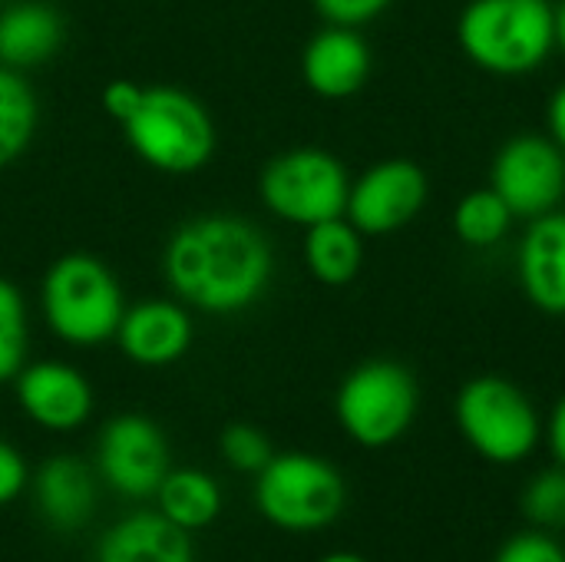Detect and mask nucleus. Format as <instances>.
I'll use <instances>...</instances> for the list:
<instances>
[{"mask_svg": "<svg viewBox=\"0 0 565 562\" xmlns=\"http://www.w3.org/2000/svg\"><path fill=\"white\" fill-rule=\"evenodd\" d=\"M162 275L185 308L228 318L255 308L275 278L268 235L232 212L182 222L162 248Z\"/></svg>", "mask_w": 565, "mask_h": 562, "instance_id": "nucleus-1", "label": "nucleus"}, {"mask_svg": "<svg viewBox=\"0 0 565 562\" xmlns=\"http://www.w3.org/2000/svg\"><path fill=\"white\" fill-rule=\"evenodd\" d=\"M40 315L63 344L99 348L116 338L126 315L122 285L96 255H60L40 278Z\"/></svg>", "mask_w": 565, "mask_h": 562, "instance_id": "nucleus-2", "label": "nucleus"}, {"mask_svg": "<svg viewBox=\"0 0 565 562\" xmlns=\"http://www.w3.org/2000/svg\"><path fill=\"white\" fill-rule=\"evenodd\" d=\"M119 126L129 149L162 176L202 172L218 146V129L205 103L172 83L142 86L139 106Z\"/></svg>", "mask_w": 565, "mask_h": 562, "instance_id": "nucleus-3", "label": "nucleus"}, {"mask_svg": "<svg viewBox=\"0 0 565 562\" xmlns=\"http://www.w3.org/2000/svg\"><path fill=\"white\" fill-rule=\"evenodd\" d=\"M467 60L493 76H526L556 50L550 0H470L457 20Z\"/></svg>", "mask_w": 565, "mask_h": 562, "instance_id": "nucleus-4", "label": "nucleus"}, {"mask_svg": "<svg viewBox=\"0 0 565 562\" xmlns=\"http://www.w3.org/2000/svg\"><path fill=\"white\" fill-rule=\"evenodd\" d=\"M454 421L463 441L490 464H523L543 437L540 411L530 394L500 374L467 381L454 401Z\"/></svg>", "mask_w": 565, "mask_h": 562, "instance_id": "nucleus-5", "label": "nucleus"}, {"mask_svg": "<svg viewBox=\"0 0 565 562\" xmlns=\"http://www.w3.org/2000/svg\"><path fill=\"white\" fill-rule=\"evenodd\" d=\"M417 407V378L411 374V368L387 358H374L348 371L334 394V414L341 431L367 450L397 444L414 427Z\"/></svg>", "mask_w": 565, "mask_h": 562, "instance_id": "nucleus-6", "label": "nucleus"}, {"mask_svg": "<svg viewBox=\"0 0 565 562\" xmlns=\"http://www.w3.org/2000/svg\"><path fill=\"white\" fill-rule=\"evenodd\" d=\"M255 503L262 517L288 533L328 530L344 503L348 487L338 467L315 454H275L255 474Z\"/></svg>", "mask_w": 565, "mask_h": 562, "instance_id": "nucleus-7", "label": "nucleus"}, {"mask_svg": "<svg viewBox=\"0 0 565 562\" xmlns=\"http://www.w3.org/2000/svg\"><path fill=\"white\" fill-rule=\"evenodd\" d=\"M351 176L344 162L318 146H298L271 156L258 176L262 205L298 229L341 219L348 209Z\"/></svg>", "mask_w": 565, "mask_h": 562, "instance_id": "nucleus-8", "label": "nucleus"}, {"mask_svg": "<svg viewBox=\"0 0 565 562\" xmlns=\"http://www.w3.org/2000/svg\"><path fill=\"white\" fill-rule=\"evenodd\" d=\"M490 189L516 219L556 212L565 199V152L540 132H520L500 146L490 169Z\"/></svg>", "mask_w": 565, "mask_h": 562, "instance_id": "nucleus-9", "label": "nucleus"}, {"mask_svg": "<svg viewBox=\"0 0 565 562\" xmlns=\"http://www.w3.org/2000/svg\"><path fill=\"white\" fill-rule=\"evenodd\" d=\"M427 172L411 159H381L351 179L344 219L361 235H391L411 225L427 205Z\"/></svg>", "mask_w": 565, "mask_h": 562, "instance_id": "nucleus-10", "label": "nucleus"}, {"mask_svg": "<svg viewBox=\"0 0 565 562\" xmlns=\"http://www.w3.org/2000/svg\"><path fill=\"white\" fill-rule=\"evenodd\" d=\"M96 467L103 480L132 500L156 497L169 474V444L156 421L142 414H119L99 431Z\"/></svg>", "mask_w": 565, "mask_h": 562, "instance_id": "nucleus-11", "label": "nucleus"}, {"mask_svg": "<svg viewBox=\"0 0 565 562\" xmlns=\"http://www.w3.org/2000/svg\"><path fill=\"white\" fill-rule=\"evenodd\" d=\"M20 411L43 431L70 434L93 414V388L86 374L66 361H33L13 378Z\"/></svg>", "mask_w": 565, "mask_h": 562, "instance_id": "nucleus-12", "label": "nucleus"}, {"mask_svg": "<svg viewBox=\"0 0 565 562\" xmlns=\"http://www.w3.org/2000/svg\"><path fill=\"white\" fill-rule=\"evenodd\" d=\"M192 335V315L179 298H146L126 305L116 344L139 368H169L185 358Z\"/></svg>", "mask_w": 565, "mask_h": 562, "instance_id": "nucleus-13", "label": "nucleus"}, {"mask_svg": "<svg viewBox=\"0 0 565 562\" xmlns=\"http://www.w3.org/2000/svg\"><path fill=\"white\" fill-rule=\"evenodd\" d=\"M374 56L354 26H324L301 50V79L321 99H348L364 89Z\"/></svg>", "mask_w": 565, "mask_h": 562, "instance_id": "nucleus-14", "label": "nucleus"}, {"mask_svg": "<svg viewBox=\"0 0 565 562\" xmlns=\"http://www.w3.org/2000/svg\"><path fill=\"white\" fill-rule=\"evenodd\" d=\"M516 278L526 301L553 318L565 315V212L533 219L520 238Z\"/></svg>", "mask_w": 565, "mask_h": 562, "instance_id": "nucleus-15", "label": "nucleus"}, {"mask_svg": "<svg viewBox=\"0 0 565 562\" xmlns=\"http://www.w3.org/2000/svg\"><path fill=\"white\" fill-rule=\"evenodd\" d=\"M63 40L66 23L46 0H13L0 10V66L36 70L60 53Z\"/></svg>", "mask_w": 565, "mask_h": 562, "instance_id": "nucleus-16", "label": "nucleus"}, {"mask_svg": "<svg viewBox=\"0 0 565 562\" xmlns=\"http://www.w3.org/2000/svg\"><path fill=\"white\" fill-rule=\"evenodd\" d=\"M33 497L40 507V517L60 533H73L86 527L96 510L93 474L83 460L70 454H56L43 460V467L33 477Z\"/></svg>", "mask_w": 565, "mask_h": 562, "instance_id": "nucleus-17", "label": "nucleus"}, {"mask_svg": "<svg viewBox=\"0 0 565 562\" xmlns=\"http://www.w3.org/2000/svg\"><path fill=\"white\" fill-rule=\"evenodd\" d=\"M96 562H195L189 533L162 513H132L106 530Z\"/></svg>", "mask_w": 565, "mask_h": 562, "instance_id": "nucleus-18", "label": "nucleus"}, {"mask_svg": "<svg viewBox=\"0 0 565 562\" xmlns=\"http://www.w3.org/2000/svg\"><path fill=\"white\" fill-rule=\"evenodd\" d=\"M305 268L328 288L351 285L364 265V235L341 215L305 229Z\"/></svg>", "mask_w": 565, "mask_h": 562, "instance_id": "nucleus-19", "label": "nucleus"}, {"mask_svg": "<svg viewBox=\"0 0 565 562\" xmlns=\"http://www.w3.org/2000/svg\"><path fill=\"white\" fill-rule=\"evenodd\" d=\"M156 497H159V513L185 533L205 530L222 513V490L215 477L195 467L169 470Z\"/></svg>", "mask_w": 565, "mask_h": 562, "instance_id": "nucleus-20", "label": "nucleus"}, {"mask_svg": "<svg viewBox=\"0 0 565 562\" xmlns=\"http://www.w3.org/2000/svg\"><path fill=\"white\" fill-rule=\"evenodd\" d=\"M40 126V99L20 70L0 66V169L20 162Z\"/></svg>", "mask_w": 565, "mask_h": 562, "instance_id": "nucleus-21", "label": "nucleus"}, {"mask_svg": "<svg viewBox=\"0 0 565 562\" xmlns=\"http://www.w3.org/2000/svg\"><path fill=\"white\" fill-rule=\"evenodd\" d=\"M454 235L467 245V248H493L500 245L516 215L510 212V205L487 185V189H473L467 192L457 205H454Z\"/></svg>", "mask_w": 565, "mask_h": 562, "instance_id": "nucleus-22", "label": "nucleus"}, {"mask_svg": "<svg viewBox=\"0 0 565 562\" xmlns=\"http://www.w3.org/2000/svg\"><path fill=\"white\" fill-rule=\"evenodd\" d=\"M30 354V308L23 291L0 278V384L13 381Z\"/></svg>", "mask_w": 565, "mask_h": 562, "instance_id": "nucleus-23", "label": "nucleus"}, {"mask_svg": "<svg viewBox=\"0 0 565 562\" xmlns=\"http://www.w3.org/2000/svg\"><path fill=\"white\" fill-rule=\"evenodd\" d=\"M523 513L536 530H565V467L540 470L523 490Z\"/></svg>", "mask_w": 565, "mask_h": 562, "instance_id": "nucleus-24", "label": "nucleus"}, {"mask_svg": "<svg viewBox=\"0 0 565 562\" xmlns=\"http://www.w3.org/2000/svg\"><path fill=\"white\" fill-rule=\"evenodd\" d=\"M275 457L271 441L252 424H232L222 434V460L238 474H262Z\"/></svg>", "mask_w": 565, "mask_h": 562, "instance_id": "nucleus-25", "label": "nucleus"}, {"mask_svg": "<svg viewBox=\"0 0 565 562\" xmlns=\"http://www.w3.org/2000/svg\"><path fill=\"white\" fill-rule=\"evenodd\" d=\"M493 562H565L563 543L546 530H526L510 537Z\"/></svg>", "mask_w": 565, "mask_h": 562, "instance_id": "nucleus-26", "label": "nucleus"}, {"mask_svg": "<svg viewBox=\"0 0 565 562\" xmlns=\"http://www.w3.org/2000/svg\"><path fill=\"white\" fill-rule=\"evenodd\" d=\"M315 10L324 17V23L331 26H364L371 20H377L384 10H391L394 0H311Z\"/></svg>", "mask_w": 565, "mask_h": 562, "instance_id": "nucleus-27", "label": "nucleus"}, {"mask_svg": "<svg viewBox=\"0 0 565 562\" xmlns=\"http://www.w3.org/2000/svg\"><path fill=\"white\" fill-rule=\"evenodd\" d=\"M26 487V464L20 450L7 441H0V507L13 503Z\"/></svg>", "mask_w": 565, "mask_h": 562, "instance_id": "nucleus-28", "label": "nucleus"}, {"mask_svg": "<svg viewBox=\"0 0 565 562\" xmlns=\"http://www.w3.org/2000/svg\"><path fill=\"white\" fill-rule=\"evenodd\" d=\"M103 109L116 119V123H126L129 119V113L139 106V99H142V86L139 83H132V79H113L106 89H103Z\"/></svg>", "mask_w": 565, "mask_h": 562, "instance_id": "nucleus-29", "label": "nucleus"}, {"mask_svg": "<svg viewBox=\"0 0 565 562\" xmlns=\"http://www.w3.org/2000/svg\"><path fill=\"white\" fill-rule=\"evenodd\" d=\"M546 441H550V450L556 457V464L565 467V394L559 397V404L553 407L550 414V424H546Z\"/></svg>", "mask_w": 565, "mask_h": 562, "instance_id": "nucleus-30", "label": "nucleus"}, {"mask_svg": "<svg viewBox=\"0 0 565 562\" xmlns=\"http://www.w3.org/2000/svg\"><path fill=\"white\" fill-rule=\"evenodd\" d=\"M550 139L565 152V83L550 99Z\"/></svg>", "mask_w": 565, "mask_h": 562, "instance_id": "nucleus-31", "label": "nucleus"}, {"mask_svg": "<svg viewBox=\"0 0 565 562\" xmlns=\"http://www.w3.org/2000/svg\"><path fill=\"white\" fill-rule=\"evenodd\" d=\"M553 20H556V46L565 53V0L553 7Z\"/></svg>", "mask_w": 565, "mask_h": 562, "instance_id": "nucleus-32", "label": "nucleus"}, {"mask_svg": "<svg viewBox=\"0 0 565 562\" xmlns=\"http://www.w3.org/2000/svg\"><path fill=\"white\" fill-rule=\"evenodd\" d=\"M318 562H367L364 556H358V553H328L324 560Z\"/></svg>", "mask_w": 565, "mask_h": 562, "instance_id": "nucleus-33", "label": "nucleus"}, {"mask_svg": "<svg viewBox=\"0 0 565 562\" xmlns=\"http://www.w3.org/2000/svg\"><path fill=\"white\" fill-rule=\"evenodd\" d=\"M0 3H3V0H0Z\"/></svg>", "mask_w": 565, "mask_h": 562, "instance_id": "nucleus-34", "label": "nucleus"}]
</instances>
